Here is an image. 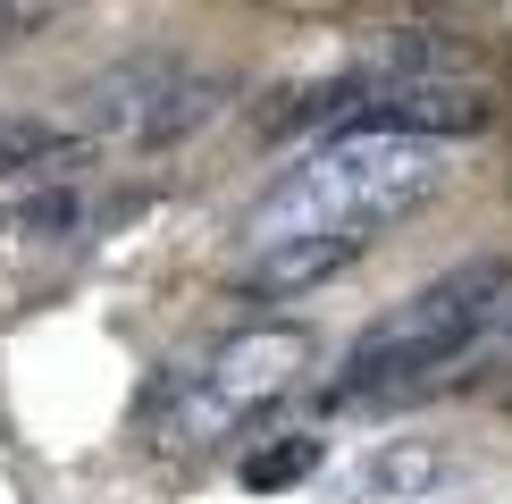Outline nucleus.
I'll return each instance as SVG.
<instances>
[{
	"label": "nucleus",
	"mask_w": 512,
	"mask_h": 504,
	"mask_svg": "<svg viewBox=\"0 0 512 504\" xmlns=\"http://www.w3.org/2000/svg\"><path fill=\"white\" fill-rule=\"evenodd\" d=\"M445 185V152L412 135H328L319 152H303L261 202L244 210L236 244L269 252L294 236H353L378 244V227H395L403 210H420Z\"/></svg>",
	"instance_id": "nucleus-1"
},
{
	"label": "nucleus",
	"mask_w": 512,
	"mask_h": 504,
	"mask_svg": "<svg viewBox=\"0 0 512 504\" xmlns=\"http://www.w3.org/2000/svg\"><path fill=\"white\" fill-rule=\"evenodd\" d=\"M512 328V261H462L403 294L395 311H378L370 328L345 345V370L328 378L336 404H387V395H429L445 387L479 345H496Z\"/></svg>",
	"instance_id": "nucleus-2"
},
{
	"label": "nucleus",
	"mask_w": 512,
	"mask_h": 504,
	"mask_svg": "<svg viewBox=\"0 0 512 504\" xmlns=\"http://www.w3.org/2000/svg\"><path fill=\"white\" fill-rule=\"evenodd\" d=\"M303 362H311V328H286V320L236 328L210 353L177 362L152 395H143V429H152V446L160 437L168 446H210V437L244 429L261 404H277V395L303 378Z\"/></svg>",
	"instance_id": "nucleus-3"
},
{
	"label": "nucleus",
	"mask_w": 512,
	"mask_h": 504,
	"mask_svg": "<svg viewBox=\"0 0 512 504\" xmlns=\"http://www.w3.org/2000/svg\"><path fill=\"white\" fill-rule=\"evenodd\" d=\"M219 110H227V76H202L194 59H177V51H135V59L84 76L68 93L76 143L84 135H118V143H135V152L185 143L194 126H210Z\"/></svg>",
	"instance_id": "nucleus-4"
},
{
	"label": "nucleus",
	"mask_w": 512,
	"mask_h": 504,
	"mask_svg": "<svg viewBox=\"0 0 512 504\" xmlns=\"http://www.w3.org/2000/svg\"><path fill=\"white\" fill-rule=\"evenodd\" d=\"M361 76V68H353ZM496 93L479 76H361L336 135H412V143H445V135H487Z\"/></svg>",
	"instance_id": "nucleus-5"
},
{
	"label": "nucleus",
	"mask_w": 512,
	"mask_h": 504,
	"mask_svg": "<svg viewBox=\"0 0 512 504\" xmlns=\"http://www.w3.org/2000/svg\"><path fill=\"white\" fill-rule=\"evenodd\" d=\"M462 479V454L437 437H387L336 479V504H437Z\"/></svg>",
	"instance_id": "nucleus-6"
},
{
	"label": "nucleus",
	"mask_w": 512,
	"mask_h": 504,
	"mask_svg": "<svg viewBox=\"0 0 512 504\" xmlns=\"http://www.w3.org/2000/svg\"><path fill=\"white\" fill-rule=\"evenodd\" d=\"M370 244L353 236H294V244H269V252H244V294L252 303H303V294H319L328 278H345V269L361 261Z\"/></svg>",
	"instance_id": "nucleus-7"
},
{
	"label": "nucleus",
	"mask_w": 512,
	"mask_h": 504,
	"mask_svg": "<svg viewBox=\"0 0 512 504\" xmlns=\"http://www.w3.org/2000/svg\"><path fill=\"white\" fill-rule=\"evenodd\" d=\"M319 462H328V446H319L311 429H277V437H252V446L236 454V479L252 496H286V488H303Z\"/></svg>",
	"instance_id": "nucleus-8"
},
{
	"label": "nucleus",
	"mask_w": 512,
	"mask_h": 504,
	"mask_svg": "<svg viewBox=\"0 0 512 504\" xmlns=\"http://www.w3.org/2000/svg\"><path fill=\"white\" fill-rule=\"evenodd\" d=\"M9 227H17V236H34V244H59V236H84L93 210H84L76 185H34V194L9 210Z\"/></svg>",
	"instance_id": "nucleus-9"
},
{
	"label": "nucleus",
	"mask_w": 512,
	"mask_h": 504,
	"mask_svg": "<svg viewBox=\"0 0 512 504\" xmlns=\"http://www.w3.org/2000/svg\"><path fill=\"white\" fill-rule=\"evenodd\" d=\"M76 0H0V42H17V34H42L51 17H68Z\"/></svg>",
	"instance_id": "nucleus-10"
}]
</instances>
